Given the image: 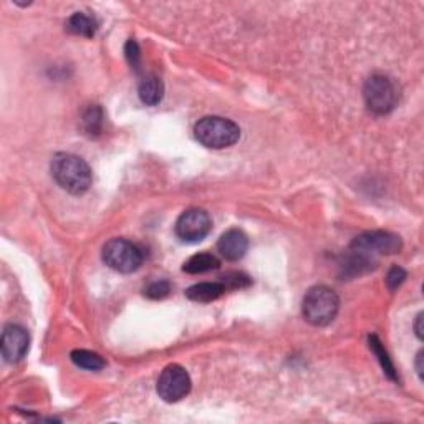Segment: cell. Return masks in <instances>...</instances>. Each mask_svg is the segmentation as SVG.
<instances>
[{"label":"cell","mask_w":424,"mask_h":424,"mask_svg":"<svg viewBox=\"0 0 424 424\" xmlns=\"http://www.w3.org/2000/svg\"><path fill=\"white\" fill-rule=\"evenodd\" d=\"M220 283L225 287V290L227 288H242V287H247L250 283V278L247 277V275L243 274H227L224 275V277H220Z\"/></svg>","instance_id":"cell-18"},{"label":"cell","mask_w":424,"mask_h":424,"mask_svg":"<svg viewBox=\"0 0 424 424\" xmlns=\"http://www.w3.org/2000/svg\"><path fill=\"white\" fill-rule=\"evenodd\" d=\"M218 249L220 255L227 260H239L246 255L249 249V239L239 229H231L224 232L218 242Z\"/></svg>","instance_id":"cell-10"},{"label":"cell","mask_w":424,"mask_h":424,"mask_svg":"<svg viewBox=\"0 0 424 424\" xmlns=\"http://www.w3.org/2000/svg\"><path fill=\"white\" fill-rule=\"evenodd\" d=\"M197 141L211 150H224L241 138V129L234 121L222 116H204L194 126Z\"/></svg>","instance_id":"cell-2"},{"label":"cell","mask_w":424,"mask_h":424,"mask_svg":"<svg viewBox=\"0 0 424 424\" xmlns=\"http://www.w3.org/2000/svg\"><path fill=\"white\" fill-rule=\"evenodd\" d=\"M125 52H126V58H128L129 65H132L133 69H138V65H139V47H138V43L134 42V40H129V42L126 43Z\"/></svg>","instance_id":"cell-21"},{"label":"cell","mask_w":424,"mask_h":424,"mask_svg":"<svg viewBox=\"0 0 424 424\" xmlns=\"http://www.w3.org/2000/svg\"><path fill=\"white\" fill-rule=\"evenodd\" d=\"M369 346H372L373 353L378 356V360H380L381 367H383V369H385V373L388 374V376H390L391 380H398V376H396V373H395L393 363H391L390 358H388V353L381 346L380 340H378L376 337H369Z\"/></svg>","instance_id":"cell-16"},{"label":"cell","mask_w":424,"mask_h":424,"mask_svg":"<svg viewBox=\"0 0 424 424\" xmlns=\"http://www.w3.org/2000/svg\"><path fill=\"white\" fill-rule=\"evenodd\" d=\"M191 391V378L186 369L179 365H169L162 369L160 380H157V395L166 403H176L186 398Z\"/></svg>","instance_id":"cell-6"},{"label":"cell","mask_w":424,"mask_h":424,"mask_svg":"<svg viewBox=\"0 0 424 424\" xmlns=\"http://www.w3.org/2000/svg\"><path fill=\"white\" fill-rule=\"evenodd\" d=\"M52 176L58 186L70 194H83L92 186V171L81 157L70 153H58L52 160Z\"/></svg>","instance_id":"cell-1"},{"label":"cell","mask_w":424,"mask_h":424,"mask_svg":"<svg viewBox=\"0 0 424 424\" xmlns=\"http://www.w3.org/2000/svg\"><path fill=\"white\" fill-rule=\"evenodd\" d=\"M29 333H27L25 328L19 327V325H7L3 328L2 340H0L3 358L8 363L19 362L29 350Z\"/></svg>","instance_id":"cell-9"},{"label":"cell","mask_w":424,"mask_h":424,"mask_svg":"<svg viewBox=\"0 0 424 424\" xmlns=\"http://www.w3.org/2000/svg\"><path fill=\"white\" fill-rule=\"evenodd\" d=\"M421 322H423V313L418 315L416 318V325H414V328H416V335L419 340H423V328H421Z\"/></svg>","instance_id":"cell-22"},{"label":"cell","mask_w":424,"mask_h":424,"mask_svg":"<svg viewBox=\"0 0 424 424\" xmlns=\"http://www.w3.org/2000/svg\"><path fill=\"white\" fill-rule=\"evenodd\" d=\"M83 125H85V128H87V132L90 134L97 133L98 129H100V125H101V110H100V108H98V106L90 108V110L85 113Z\"/></svg>","instance_id":"cell-17"},{"label":"cell","mask_w":424,"mask_h":424,"mask_svg":"<svg viewBox=\"0 0 424 424\" xmlns=\"http://www.w3.org/2000/svg\"><path fill=\"white\" fill-rule=\"evenodd\" d=\"M169 292H171V285H169V282H166V281L153 282L151 285L144 290V293H146L150 299H155V300L164 299V297L169 295Z\"/></svg>","instance_id":"cell-19"},{"label":"cell","mask_w":424,"mask_h":424,"mask_svg":"<svg viewBox=\"0 0 424 424\" xmlns=\"http://www.w3.org/2000/svg\"><path fill=\"white\" fill-rule=\"evenodd\" d=\"M406 278V272L401 267H398V265H395V267H391L390 272H388V277H386V283L388 287H390V290H396L401 283L404 282Z\"/></svg>","instance_id":"cell-20"},{"label":"cell","mask_w":424,"mask_h":424,"mask_svg":"<svg viewBox=\"0 0 424 424\" xmlns=\"http://www.w3.org/2000/svg\"><path fill=\"white\" fill-rule=\"evenodd\" d=\"M103 260L116 272L132 274L141 267L143 254L138 246L126 239H111L103 247Z\"/></svg>","instance_id":"cell-4"},{"label":"cell","mask_w":424,"mask_h":424,"mask_svg":"<svg viewBox=\"0 0 424 424\" xmlns=\"http://www.w3.org/2000/svg\"><path fill=\"white\" fill-rule=\"evenodd\" d=\"M338 306H340V300H338L337 293L332 288L318 285L306 292L302 312L309 323L315 327H325L335 320Z\"/></svg>","instance_id":"cell-3"},{"label":"cell","mask_w":424,"mask_h":424,"mask_svg":"<svg viewBox=\"0 0 424 424\" xmlns=\"http://www.w3.org/2000/svg\"><path fill=\"white\" fill-rule=\"evenodd\" d=\"M363 97L368 110L373 111L374 115H386L393 110L398 101L395 83L385 75L369 76L365 83Z\"/></svg>","instance_id":"cell-5"},{"label":"cell","mask_w":424,"mask_h":424,"mask_svg":"<svg viewBox=\"0 0 424 424\" xmlns=\"http://www.w3.org/2000/svg\"><path fill=\"white\" fill-rule=\"evenodd\" d=\"M224 292L225 287L220 282H204L196 283V285L188 288L186 295L189 300L199 302V304H207V302L219 299Z\"/></svg>","instance_id":"cell-11"},{"label":"cell","mask_w":424,"mask_h":424,"mask_svg":"<svg viewBox=\"0 0 424 424\" xmlns=\"http://www.w3.org/2000/svg\"><path fill=\"white\" fill-rule=\"evenodd\" d=\"M71 362H73L76 367L90 369V372H98V369L105 368V360L98 353H93V351L88 350H75L73 353H71Z\"/></svg>","instance_id":"cell-15"},{"label":"cell","mask_w":424,"mask_h":424,"mask_svg":"<svg viewBox=\"0 0 424 424\" xmlns=\"http://www.w3.org/2000/svg\"><path fill=\"white\" fill-rule=\"evenodd\" d=\"M212 220L204 209H188L176 222V234L184 242H199L211 232Z\"/></svg>","instance_id":"cell-7"},{"label":"cell","mask_w":424,"mask_h":424,"mask_svg":"<svg viewBox=\"0 0 424 424\" xmlns=\"http://www.w3.org/2000/svg\"><path fill=\"white\" fill-rule=\"evenodd\" d=\"M162 94H164V85L162 81L155 75L146 76L141 83H139V98L144 105L156 106L161 103Z\"/></svg>","instance_id":"cell-12"},{"label":"cell","mask_w":424,"mask_h":424,"mask_svg":"<svg viewBox=\"0 0 424 424\" xmlns=\"http://www.w3.org/2000/svg\"><path fill=\"white\" fill-rule=\"evenodd\" d=\"M219 259L215 255L209 254V252H202V254L192 255L191 259L184 264V272L188 274H206L211 270L219 269Z\"/></svg>","instance_id":"cell-13"},{"label":"cell","mask_w":424,"mask_h":424,"mask_svg":"<svg viewBox=\"0 0 424 424\" xmlns=\"http://www.w3.org/2000/svg\"><path fill=\"white\" fill-rule=\"evenodd\" d=\"M66 30H69L70 34L80 35V37L92 38L94 31H97V24H94L92 17L85 15V13L81 12H76L70 17L69 22H66Z\"/></svg>","instance_id":"cell-14"},{"label":"cell","mask_w":424,"mask_h":424,"mask_svg":"<svg viewBox=\"0 0 424 424\" xmlns=\"http://www.w3.org/2000/svg\"><path fill=\"white\" fill-rule=\"evenodd\" d=\"M351 249L362 254H396L401 249V239L391 232H365L355 239Z\"/></svg>","instance_id":"cell-8"},{"label":"cell","mask_w":424,"mask_h":424,"mask_svg":"<svg viewBox=\"0 0 424 424\" xmlns=\"http://www.w3.org/2000/svg\"><path fill=\"white\" fill-rule=\"evenodd\" d=\"M421 362H423V351H419L418 353V360H416V367H418V374L421 376L423 380V367H421Z\"/></svg>","instance_id":"cell-23"}]
</instances>
